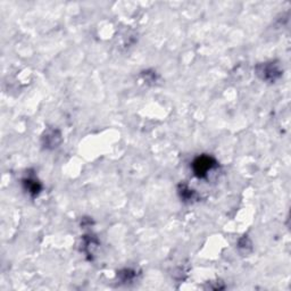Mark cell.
<instances>
[{
    "label": "cell",
    "instance_id": "cell-6",
    "mask_svg": "<svg viewBox=\"0 0 291 291\" xmlns=\"http://www.w3.org/2000/svg\"><path fill=\"white\" fill-rule=\"evenodd\" d=\"M118 275L121 276L122 281L127 282V281H131L132 279H133L135 274H134L133 271H131V270H124V271H121Z\"/></svg>",
    "mask_w": 291,
    "mask_h": 291
},
{
    "label": "cell",
    "instance_id": "cell-4",
    "mask_svg": "<svg viewBox=\"0 0 291 291\" xmlns=\"http://www.w3.org/2000/svg\"><path fill=\"white\" fill-rule=\"evenodd\" d=\"M23 185L28 194H30L32 197L39 195V192L41 191V184L38 180H36L35 178H26L23 180Z\"/></svg>",
    "mask_w": 291,
    "mask_h": 291
},
{
    "label": "cell",
    "instance_id": "cell-1",
    "mask_svg": "<svg viewBox=\"0 0 291 291\" xmlns=\"http://www.w3.org/2000/svg\"><path fill=\"white\" fill-rule=\"evenodd\" d=\"M216 166H218V163H216L214 158L208 156V155H201V156L196 158L194 163H192V171H194L196 177L204 179Z\"/></svg>",
    "mask_w": 291,
    "mask_h": 291
},
{
    "label": "cell",
    "instance_id": "cell-3",
    "mask_svg": "<svg viewBox=\"0 0 291 291\" xmlns=\"http://www.w3.org/2000/svg\"><path fill=\"white\" fill-rule=\"evenodd\" d=\"M41 140L46 149H55L62 142V133L57 128H48L43 133Z\"/></svg>",
    "mask_w": 291,
    "mask_h": 291
},
{
    "label": "cell",
    "instance_id": "cell-5",
    "mask_svg": "<svg viewBox=\"0 0 291 291\" xmlns=\"http://www.w3.org/2000/svg\"><path fill=\"white\" fill-rule=\"evenodd\" d=\"M178 191H179V195H180V198L185 202H191L197 199V194H196V191L189 188L188 185L180 184L179 185Z\"/></svg>",
    "mask_w": 291,
    "mask_h": 291
},
{
    "label": "cell",
    "instance_id": "cell-2",
    "mask_svg": "<svg viewBox=\"0 0 291 291\" xmlns=\"http://www.w3.org/2000/svg\"><path fill=\"white\" fill-rule=\"evenodd\" d=\"M256 72L258 76L267 82H275L282 75V70L280 69L279 64L275 62L262 63L256 67Z\"/></svg>",
    "mask_w": 291,
    "mask_h": 291
}]
</instances>
